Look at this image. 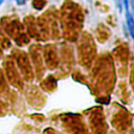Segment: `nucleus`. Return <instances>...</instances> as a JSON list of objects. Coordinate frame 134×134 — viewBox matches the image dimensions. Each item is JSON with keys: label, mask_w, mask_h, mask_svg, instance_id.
Masks as SVG:
<instances>
[{"label": "nucleus", "mask_w": 134, "mask_h": 134, "mask_svg": "<svg viewBox=\"0 0 134 134\" xmlns=\"http://www.w3.org/2000/svg\"><path fill=\"white\" fill-rule=\"evenodd\" d=\"M122 1H124L125 9H126V18H127L128 28H129V31L131 34V37L134 38V18H133V16L129 9V0H122Z\"/></svg>", "instance_id": "nucleus-1"}, {"label": "nucleus", "mask_w": 134, "mask_h": 134, "mask_svg": "<svg viewBox=\"0 0 134 134\" xmlns=\"http://www.w3.org/2000/svg\"><path fill=\"white\" fill-rule=\"evenodd\" d=\"M16 2H17L18 4H23V3L25 2V0H16Z\"/></svg>", "instance_id": "nucleus-2"}, {"label": "nucleus", "mask_w": 134, "mask_h": 134, "mask_svg": "<svg viewBox=\"0 0 134 134\" xmlns=\"http://www.w3.org/2000/svg\"><path fill=\"white\" fill-rule=\"evenodd\" d=\"M2 2H3V0H0V5L2 4Z\"/></svg>", "instance_id": "nucleus-3"}]
</instances>
